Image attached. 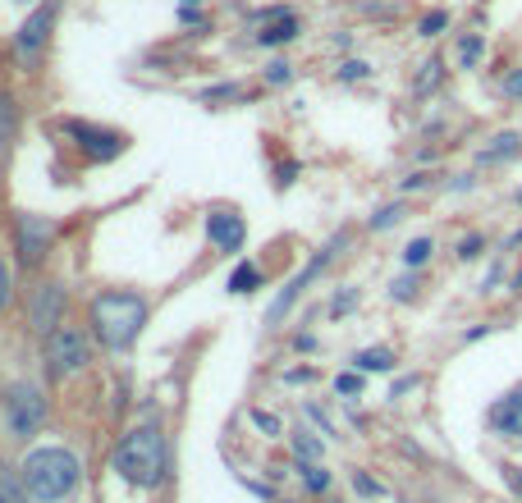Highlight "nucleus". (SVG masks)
<instances>
[{"mask_svg":"<svg viewBox=\"0 0 522 503\" xmlns=\"http://www.w3.org/2000/svg\"><path fill=\"white\" fill-rule=\"evenodd\" d=\"M115 471H120L129 485H138V490H156V485L165 481V439L152 421H147V426H133L129 435L120 439Z\"/></svg>","mask_w":522,"mask_h":503,"instance_id":"nucleus-1","label":"nucleus"},{"mask_svg":"<svg viewBox=\"0 0 522 503\" xmlns=\"http://www.w3.org/2000/svg\"><path fill=\"white\" fill-rule=\"evenodd\" d=\"M142 325H147V302L138 298V293H101L97 302H92V330H97L101 348H129L133 339L142 334Z\"/></svg>","mask_w":522,"mask_h":503,"instance_id":"nucleus-2","label":"nucleus"},{"mask_svg":"<svg viewBox=\"0 0 522 503\" xmlns=\"http://www.w3.org/2000/svg\"><path fill=\"white\" fill-rule=\"evenodd\" d=\"M19 476L37 503H60V499H69L78 485V458L65 449H37L23 458Z\"/></svg>","mask_w":522,"mask_h":503,"instance_id":"nucleus-3","label":"nucleus"},{"mask_svg":"<svg viewBox=\"0 0 522 503\" xmlns=\"http://www.w3.org/2000/svg\"><path fill=\"white\" fill-rule=\"evenodd\" d=\"M87 366V339L74 330V325H55L51 334H46V371L55 375V380H65V375L83 371Z\"/></svg>","mask_w":522,"mask_h":503,"instance_id":"nucleus-4","label":"nucleus"},{"mask_svg":"<svg viewBox=\"0 0 522 503\" xmlns=\"http://www.w3.org/2000/svg\"><path fill=\"white\" fill-rule=\"evenodd\" d=\"M46 421V398L37 385H14L10 398H5V426H10V435L28 439L37 435V426Z\"/></svg>","mask_w":522,"mask_h":503,"instance_id":"nucleus-5","label":"nucleus"},{"mask_svg":"<svg viewBox=\"0 0 522 503\" xmlns=\"http://www.w3.org/2000/svg\"><path fill=\"white\" fill-rule=\"evenodd\" d=\"M51 28H55V0H46V5H37L33 19L19 28V37H14V51H19V60H33V55L51 42Z\"/></svg>","mask_w":522,"mask_h":503,"instance_id":"nucleus-6","label":"nucleus"},{"mask_svg":"<svg viewBox=\"0 0 522 503\" xmlns=\"http://www.w3.org/2000/svg\"><path fill=\"white\" fill-rule=\"evenodd\" d=\"M65 133L69 138H78V147L92 156V161H110L115 151L124 147L120 142V133H110V129H92V124H83V119H69L65 124Z\"/></svg>","mask_w":522,"mask_h":503,"instance_id":"nucleus-7","label":"nucleus"},{"mask_svg":"<svg viewBox=\"0 0 522 503\" xmlns=\"http://www.w3.org/2000/svg\"><path fill=\"white\" fill-rule=\"evenodd\" d=\"M46 243H51V225L42 215H19V257L23 266H37L46 257Z\"/></svg>","mask_w":522,"mask_h":503,"instance_id":"nucleus-8","label":"nucleus"},{"mask_svg":"<svg viewBox=\"0 0 522 503\" xmlns=\"http://www.w3.org/2000/svg\"><path fill=\"white\" fill-rule=\"evenodd\" d=\"M207 238L220 247V252H239L248 229H243V220L234 211H211L207 215Z\"/></svg>","mask_w":522,"mask_h":503,"instance_id":"nucleus-9","label":"nucleus"},{"mask_svg":"<svg viewBox=\"0 0 522 503\" xmlns=\"http://www.w3.org/2000/svg\"><path fill=\"white\" fill-rule=\"evenodd\" d=\"M60 307H65V289L60 284H42L37 289V302H33V325L42 334H51L60 325Z\"/></svg>","mask_w":522,"mask_h":503,"instance_id":"nucleus-10","label":"nucleus"},{"mask_svg":"<svg viewBox=\"0 0 522 503\" xmlns=\"http://www.w3.org/2000/svg\"><path fill=\"white\" fill-rule=\"evenodd\" d=\"M490 426L500 430V435H518L522 439V385L490 407Z\"/></svg>","mask_w":522,"mask_h":503,"instance_id":"nucleus-11","label":"nucleus"},{"mask_svg":"<svg viewBox=\"0 0 522 503\" xmlns=\"http://www.w3.org/2000/svg\"><path fill=\"white\" fill-rule=\"evenodd\" d=\"M513 156H522V133H495L490 138V147H481L477 161L481 165H500V161H513Z\"/></svg>","mask_w":522,"mask_h":503,"instance_id":"nucleus-12","label":"nucleus"},{"mask_svg":"<svg viewBox=\"0 0 522 503\" xmlns=\"http://www.w3.org/2000/svg\"><path fill=\"white\" fill-rule=\"evenodd\" d=\"M266 19H271V28H266V33L257 37L261 46H280V42H294V37H298V19H294V14L271 10V14H266Z\"/></svg>","mask_w":522,"mask_h":503,"instance_id":"nucleus-13","label":"nucleus"},{"mask_svg":"<svg viewBox=\"0 0 522 503\" xmlns=\"http://www.w3.org/2000/svg\"><path fill=\"white\" fill-rule=\"evenodd\" d=\"M28 485H23L19 471H0V503H28Z\"/></svg>","mask_w":522,"mask_h":503,"instance_id":"nucleus-14","label":"nucleus"},{"mask_svg":"<svg viewBox=\"0 0 522 503\" xmlns=\"http://www.w3.org/2000/svg\"><path fill=\"white\" fill-rule=\"evenodd\" d=\"M481 55H486V37H481V33H468L463 42H458V65H463V69H477Z\"/></svg>","mask_w":522,"mask_h":503,"instance_id":"nucleus-15","label":"nucleus"},{"mask_svg":"<svg viewBox=\"0 0 522 503\" xmlns=\"http://www.w3.org/2000/svg\"><path fill=\"white\" fill-rule=\"evenodd\" d=\"M353 362H358V371H390L394 353H390V348H367V353H358Z\"/></svg>","mask_w":522,"mask_h":503,"instance_id":"nucleus-16","label":"nucleus"},{"mask_svg":"<svg viewBox=\"0 0 522 503\" xmlns=\"http://www.w3.org/2000/svg\"><path fill=\"white\" fill-rule=\"evenodd\" d=\"M431 252H435V243H431V238H413V243L403 247V266H408V270L426 266V261H431Z\"/></svg>","mask_w":522,"mask_h":503,"instance_id":"nucleus-17","label":"nucleus"},{"mask_svg":"<svg viewBox=\"0 0 522 503\" xmlns=\"http://www.w3.org/2000/svg\"><path fill=\"white\" fill-rule=\"evenodd\" d=\"M261 284V270L257 266H239L234 275H229V293H252Z\"/></svg>","mask_w":522,"mask_h":503,"instance_id":"nucleus-18","label":"nucleus"},{"mask_svg":"<svg viewBox=\"0 0 522 503\" xmlns=\"http://www.w3.org/2000/svg\"><path fill=\"white\" fill-rule=\"evenodd\" d=\"M440 78H445V65H440V60H426L422 74H417V92H431V87H440Z\"/></svg>","mask_w":522,"mask_h":503,"instance_id":"nucleus-19","label":"nucleus"},{"mask_svg":"<svg viewBox=\"0 0 522 503\" xmlns=\"http://www.w3.org/2000/svg\"><path fill=\"white\" fill-rule=\"evenodd\" d=\"M445 28H449V14H445V10L426 14V19L417 23V33H422V37H440V33H445Z\"/></svg>","mask_w":522,"mask_h":503,"instance_id":"nucleus-20","label":"nucleus"},{"mask_svg":"<svg viewBox=\"0 0 522 503\" xmlns=\"http://www.w3.org/2000/svg\"><path fill=\"white\" fill-rule=\"evenodd\" d=\"M500 92H504V97H509V101H522V65H518V69H504Z\"/></svg>","mask_w":522,"mask_h":503,"instance_id":"nucleus-21","label":"nucleus"},{"mask_svg":"<svg viewBox=\"0 0 522 503\" xmlns=\"http://www.w3.org/2000/svg\"><path fill=\"white\" fill-rule=\"evenodd\" d=\"M298 471H303L307 490H330V471L326 467H298Z\"/></svg>","mask_w":522,"mask_h":503,"instance_id":"nucleus-22","label":"nucleus"},{"mask_svg":"<svg viewBox=\"0 0 522 503\" xmlns=\"http://www.w3.org/2000/svg\"><path fill=\"white\" fill-rule=\"evenodd\" d=\"M481 247H486V238H481V234H468L463 243H458V261H477Z\"/></svg>","mask_w":522,"mask_h":503,"instance_id":"nucleus-23","label":"nucleus"},{"mask_svg":"<svg viewBox=\"0 0 522 503\" xmlns=\"http://www.w3.org/2000/svg\"><path fill=\"white\" fill-rule=\"evenodd\" d=\"M339 78H344V83H362V78H371V65H362V60H348V65L339 69Z\"/></svg>","mask_w":522,"mask_h":503,"instance_id":"nucleus-24","label":"nucleus"},{"mask_svg":"<svg viewBox=\"0 0 522 503\" xmlns=\"http://www.w3.org/2000/svg\"><path fill=\"white\" fill-rule=\"evenodd\" d=\"M10 124H14V106H10V97H0V147L10 142Z\"/></svg>","mask_w":522,"mask_h":503,"instance_id":"nucleus-25","label":"nucleus"},{"mask_svg":"<svg viewBox=\"0 0 522 503\" xmlns=\"http://www.w3.org/2000/svg\"><path fill=\"white\" fill-rule=\"evenodd\" d=\"M335 389H339V394H362V371H358V375H353V371H348V375H339V380H335Z\"/></svg>","mask_w":522,"mask_h":503,"instance_id":"nucleus-26","label":"nucleus"},{"mask_svg":"<svg viewBox=\"0 0 522 503\" xmlns=\"http://www.w3.org/2000/svg\"><path fill=\"white\" fill-rule=\"evenodd\" d=\"M294 449L303 453V458H321V444H316L312 435H298V439H294Z\"/></svg>","mask_w":522,"mask_h":503,"instance_id":"nucleus-27","label":"nucleus"},{"mask_svg":"<svg viewBox=\"0 0 522 503\" xmlns=\"http://www.w3.org/2000/svg\"><path fill=\"white\" fill-rule=\"evenodd\" d=\"M394 298H403V302H408V298H413V293H417V279L413 275H408V279H399V284H394Z\"/></svg>","mask_w":522,"mask_h":503,"instance_id":"nucleus-28","label":"nucleus"},{"mask_svg":"<svg viewBox=\"0 0 522 503\" xmlns=\"http://www.w3.org/2000/svg\"><path fill=\"white\" fill-rule=\"evenodd\" d=\"M399 206H385V211L381 215H376V220H371V229H385V225H394V220H399Z\"/></svg>","mask_w":522,"mask_h":503,"instance_id":"nucleus-29","label":"nucleus"},{"mask_svg":"<svg viewBox=\"0 0 522 503\" xmlns=\"http://www.w3.org/2000/svg\"><path fill=\"white\" fill-rule=\"evenodd\" d=\"M5 302H10V270L0 261V311H5Z\"/></svg>","mask_w":522,"mask_h":503,"instance_id":"nucleus-30","label":"nucleus"},{"mask_svg":"<svg viewBox=\"0 0 522 503\" xmlns=\"http://www.w3.org/2000/svg\"><path fill=\"white\" fill-rule=\"evenodd\" d=\"M266 83H289V65H271L266 69Z\"/></svg>","mask_w":522,"mask_h":503,"instance_id":"nucleus-31","label":"nucleus"},{"mask_svg":"<svg viewBox=\"0 0 522 503\" xmlns=\"http://www.w3.org/2000/svg\"><path fill=\"white\" fill-rule=\"evenodd\" d=\"M252 421H257L261 430H271V435H275V430H280V421H275V417H266V412H252Z\"/></svg>","mask_w":522,"mask_h":503,"instance_id":"nucleus-32","label":"nucleus"},{"mask_svg":"<svg viewBox=\"0 0 522 503\" xmlns=\"http://www.w3.org/2000/svg\"><path fill=\"white\" fill-rule=\"evenodd\" d=\"M353 485H358V490H362V494H381V485L371 481V476H353Z\"/></svg>","mask_w":522,"mask_h":503,"instance_id":"nucleus-33","label":"nucleus"},{"mask_svg":"<svg viewBox=\"0 0 522 503\" xmlns=\"http://www.w3.org/2000/svg\"><path fill=\"white\" fill-rule=\"evenodd\" d=\"M504 481L513 485V494H522V471L518 467H504Z\"/></svg>","mask_w":522,"mask_h":503,"instance_id":"nucleus-34","label":"nucleus"},{"mask_svg":"<svg viewBox=\"0 0 522 503\" xmlns=\"http://www.w3.org/2000/svg\"><path fill=\"white\" fill-rule=\"evenodd\" d=\"M348 307H353V293H339V298H335V316H344Z\"/></svg>","mask_w":522,"mask_h":503,"instance_id":"nucleus-35","label":"nucleus"},{"mask_svg":"<svg viewBox=\"0 0 522 503\" xmlns=\"http://www.w3.org/2000/svg\"><path fill=\"white\" fill-rule=\"evenodd\" d=\"M518 202H522V193H518Z\"/></svg>","mask_w":522,"mask_h":503,"instance_id":"nucleus-36","label":"nucleus"}]
</instances>
